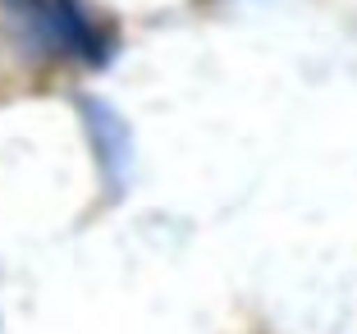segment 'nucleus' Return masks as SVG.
<instances>
[{
  "instance_id": "nucleus-1",
  "label": "nucleus",
  "mask_w": 357,
  "mask_h": 334,
  "mask_svg": "<svg viewBox=\"0 0 357 334\" xmlns=\"http://www.w3.org/2000/svg\"><path fill=\"white\" fill-rule=\"evenodd\" d=\"M5 10L32 42L55 55H69L78 64H105L110 55V37L83 10V0H5Z\"/></svg>"
},
{
  "instance_id": "nucleus-2",
  "label": "nucleus",
  "mask_w": 357,
  "mask_h": 334,
  "mask_svg": "<svg viewBox=\"0 0 357 334\" xmlns=\"http://www.w3.org/2000/svg\"><path fill=\"white\" fill-rule=\"evenodd\" d=\"M83 119H87V133H92V146H96V160H101L105 179L119 188V183L128 179V160H133L124 119L101 101H83Z\"/></svg>"
}]
</instances>
